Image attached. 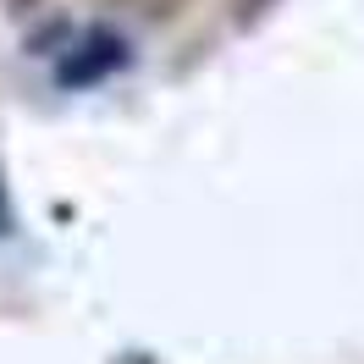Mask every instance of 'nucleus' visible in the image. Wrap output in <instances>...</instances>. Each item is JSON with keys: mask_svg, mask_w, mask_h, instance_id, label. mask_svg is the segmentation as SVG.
<instances>
[{"mask_svg": "<svg viewBox=\"0 0 364 364\" xmlns=\"http://www.w3.org/2000/svg\"><path fill=\"white\" fill-rule=\"evenodd\" d=\"M122 61H127L122 33H111V28H89V33L72 45V55L55 67V77H61L67 89H77V83H100V77H111Z\"/></svg>", "mask_w": 364, "mask_h": 364, "instance_id": "f257e3e1", "label": "nucleus"}, {"mask_svg": "<svg viewBox=\"0 0 364 364\" xmlns=\"http://www.w3.org/2000/svg\"><path fill=\"white\" fill-rule=\"evenodd\" d=\"M254 11H265V0H243V17H254Z\"/></svg>", "mask_w": 364, "mask_h": 364, "instance_id": "f03ea898", "label": "nucleus"}, {"mask_svg": "<svg viewBox=\"0 0 364 364\" xmlns=\"http://www.w3.org/2000/svg\"><path fill=\"white\" fill-rule=\"evenodd\" d=\"M0 227H6V193H0Z\"/></svg>", "mask_w": 364, "mask_h": 364, "instance_id": "7ed1b4c3", "label": "nucleus"}]
</instances>
